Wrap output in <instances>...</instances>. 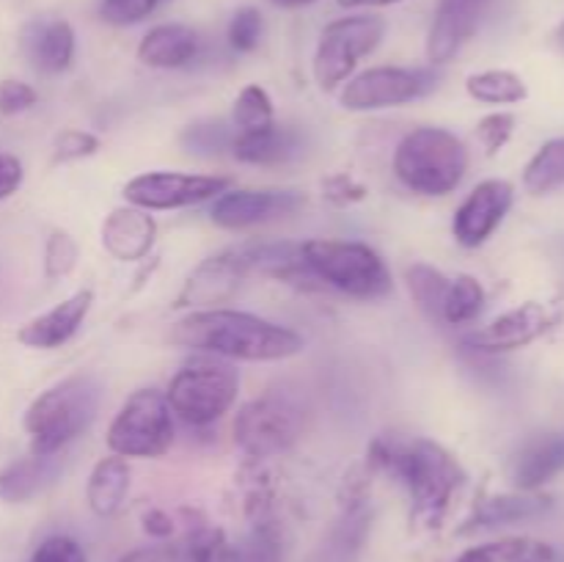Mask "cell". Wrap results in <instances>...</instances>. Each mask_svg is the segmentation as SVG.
<instances>
[{
  "mask_svg": "<svg viewBox=\"0 0 564 562\" xmlns=\"http://www.w3.org/2000/svg\"><path fill=\"white\" fill-rule=\"evenodd\" d=\"M367 466L389 472L405 485L413 501L411 518L422 529L441 527L452 499L466 479L460 463L430 439L378 435L369 444Z\"/></svg>",
  "mask_w": 564,
  "mask_h": 562,
  "instance_id": "cell-1",
  "label": "cell"
},
{
  "mask_svg": "<svg viewBox=\"0 0 564 562\" xmlns=\"http://www.w3.org/2000/svg\"><path fill=\"white\" fill-rule=\"evenodd\" d=\"M169 336L191 350L237 361H281L303 350V336L297 331L235 309H202L187 314Z\"/></svg>",
  "mask_w": 564,
  "mask_h": 562,
  "instance_id": "cell-2",
  "label": "cell"
},
{
  "mask_svg": "<svg viewBox=\"0 0 564 562\" xmlns=\"http://www.w3.org/2000/svg\"><path fill=\"white\" fill-rule=\"evenodd\" d=\"M102 402V380L94 372H75L58 380L28 406L25 424L33 455H58L86 433Z\"/></svg>",
  "mask_w": 564,
  "mask_h": 562,
  "instance_id": "cell-3",
  "label": "cell"
},
{
  "mask_svg": "<svg viewBox=\"0 0 564 562\" xmlns=\"http://www.w3.org/2000/svg\"><path fill=\"white\" fill-rule=\"evenodd\" d=\"M468 171V149L444 127H416L394 152V174L408 191L422 196H446Z\"/></svg>",
  "mask_w": 564,
  "mask_h": 562,
  "instance_id": "cell-4",
  "label": "cell"
},
{
  "mask_svg": "<svg viewBox=\"0 0 564 562\" xmlns=\"http://www.w3.org/2000/svg\"><path fill=\"white\" fill-rule=\"evenodd\" d=\"M301 253L314 279L358 301H375L391 292V273L378 251L352 240H306Z\"/></svg>",
  "mask_w": 564,
  "mask_h": 562,
  "instance_id": "cell-5",
  "label": "cell"
},
{
  "mask_svg": "<svg viewBox=\"0 0 564 562\" xmlns=\"http://www.w3.org/2000/svg\"><path fill=\"white\" fill-rule=\"evenodd\" d=\"M237 391H240V375L231 364L218 361V358H193L180 372L171 378L165 400H169L171 413L185 419L187 424L218 422L229 408L235 406Z\"/></svg>",
  "mask_w": 564,
  "mask_h": 562,
  "instance_id": "cell-6",
  "label": "cell"
},
{
  "mask_svg": "<svg viewBox=\"0 0 564 562\" xmlns=\"http://www.w3.org/2000/svg\"><path fill=\"white\" fill-rule=\"evenodd\" d=\"M174 444L169 400L158 389L132 391L108 428V446L121 457H160Z\"/></svg>",
  "mask_w": 564,
  "mask_h": 562,
  "instance_id": "cell-7",
  "label": "cell"
},
{
  "mask_svg": "<svg viewBox=\"0 0 564 562\" xmlns=\"http://www.w3.org/2000/svg\"><path fill=\"white\" fill-rule=\"evenodd\" d=\"M386 36V20L378 14L341 17L325 25L314 53V77L323 91L345 83L364 55L375 53Z\"/></svg>",
  "mask_w": 564,
  "mask_h": 562,
  "instance_id": "cell-8",
  "label": "cell"
},
{
  "mask_svg": "<svg viewBox=\"0 0 564 562\" xmlns=\"http://www.w3.org/2000/svg\"><path fill=\"white\" fill-rule=\"evenodd\" d=\"M303 417L284 397H259L246 402L235 419V441L248 457H275L301 439Z\"/></svg>",
  "mask_w": 564,
  "mask_h": 562,
  "instance_id": "cell-9",
  "label": "cell"
},
{
  "mask_svg": "<svg viewBox=\"0 0 564 562\" xmlns=\"http://www.w3.org/2000/svg\"><path fill=\"white\" fill-rule=\"evenodd\" d=\"M438 86L433 69H405V66H375L350 77L339 99L347 110H380L413 102Z\"/></svg>",
  "mask_w": 564,
  "mask_h": 562,
  "instance_id": "cell-10",
  "label": "cell"
},
{
  "mask_svg": "<svg viewBox=\"0 0 564 562\" xmlns=\"http://www.w3.org/2000/svg\"><path fill=\"white\" fill-rule=\"evenodd\" d=\"M229 176L176 174V171H152L124 185V198L141 209H180L218 198L229 191Z\"/></svg>",
  "mask_w": 564,
  "mask_h": 562,
  "instance_id": "cell-11",
  "label": "cell"
},
{
  "mask_svg": "<svg viewBox=\"0 0 564 562\" xmlns=\"http://www.w3.org/2000/svg\"><path fill=\"white\" fill-rule=\"evenodd\" d=\"M306 196L297 191H226L209 207V220L220 229H248L301 209Z\"/></svg>",
  "mask_w": 564,
  "mask_h": 562,
  "instance_id": "cell-12",
  "label": "cell"
},
{
  "mask_svg": "<svg viewBox=\"0 0 564 562\" xmlns=\"http://www.w3.org/2000/svg\"><path fill=\"white\" fill-rule=\"evenodd\" d=\"M516 191L507 180H485L468 193L452 220V235L460 246L479 248L510 213Z\"/></svg>",
  "mask_w": 564,
  "mask_h": 562,
  "instance_id": "cell-13",
  "label": "cell"
},
{
  "mask_svg": "<svg viewBox=\"0 0 564 562\" xmlns=\"http://www.w3.org/2000/svg\"><path fill=\"white\" fill-rule=\"evenodd\" d=\"M554 323L556 314L549 306L529 301L510 309L501 317H496L482 331H474L466 339V345H471L479 353L518 350V347H527L532 342H538L545 331L554 328Z\"/></svg>",
  "mask_w": 564,
  "mask_h": 562,
  "instance_id": "cell-14",
  "label": "cell"
},
{
  "mask_svg": "<svg viewBox=\"0 0 564 562\" xmlns=\"http://www.w3.org/2000/svg\"><path fill=\"white\" fill-rule=\"evenodd\" d=\"M248 275H251V270H248L240 246L226 248V251L204 259L193 270L191 279L182 287L180 298H176V306H215V303L229 301Z\"/></svg>",
  "mask_w": 564,
  "mask_h": 562,
  "instance_id": "cell-15",
  "label": "cell"
},
{
  "mask_svg": "<svg viewBox=\"0 0 564 562\" xmlns=\"http://www.w3.org/2000/svg\"><path fill=\"white\" fill-rule=\"evenodd\" d=\"M91 290H77L75 295L61 301L58 306H53L50 312L28 320V323L17 331V339L25 347H36V350H53V347L66 345V342L80 331L83 320L91 312Z\"/></svg>",
  "mask_w": 564,
  "mask_h": 562,
  "instance_id": "cell-16",
  "label": "cell"
},
{
  "mask_svg": "<svg viewBox=\"0 0 564 562\" xmlns=\"http://www.w3.org/2000/svg\"><path fill=\"white\" fill-rule=\"evenodd\" d=\"M226 549H229V540L220 529L196 523L169 543L127 551L119 562H226Z\"/></svg>",
  "mask_w": 564,
  "mask_h": 562,
  "instance_id": "cell-17",
  "label": "cell"
},
{
  "mask_svg": "<svg viewBox=\"0 0 564 562\" xmlns=\"http://www.w3.org/2000/svg\"><path fill=\"white\" fill-rule=\"evenodd\" d=\"M482 0H438V11L430 25L427 61L433 66L449 64L463 44L477 31Z\"/></svg>",
  "mask_w": 564,
  "mask_h": 562,
  "instance_id": "cell-18",
  "label": "cell"
},
{
  "mask_svg": "<svg viewBox=\"0 0 564 562\" xmlns=\"http://www.w3.org/2000/svg\"><path fill=\"white\" fill-rule=\"evenodd\" d=\"M20 47L33 69L58 75L75 61V31L66 20H31L22 28Z\"/></svg>",
  "mask_w": 564,
  "mask_h": 562,
  "instance_id": "cell-19",
  "label": "cell"
},
{
  "mask_svg": "<svg viewBox=\"0 0 564 562\" xmlns=\"http://www.w3.org/2000/svg\"><path fill=\"white\" fill-rule=\"evenodd\" d=\"M158 240V224L141 207H119L105 218L102 246L119 262H138L152 251Z\"/></svg>",
  "mask_w": 564,
  "mask_h": 562,
  "instance_id": "cell-20",
  "label": "cell"
},
{
  "mask_svg": "<svg viewBox=\"0 0 564 562\" xmlns=\"http://www.w3.org/2000/svg\"><path fill=\"white\" fill-rule=\"evenodd\" d=\"M341 512L308 562H358L372 529L369 499L339 501Z\"/></svg>",
  "mask_w": 564,
  "mask_h": 562,
  "instance_id": "cell-21",
  "label": "cell"
},
{
  "mask_svg": "<svg viewBox=\"0 0 564 562\" xmlns=\"http://www.w3.org/2000/svg\"><path fill=\"white\" fill-rule=\"evenodd\" d=\"M202 53V39L191 25L163 22L154 25L138 44V61L152 69H182Z\"/></svg>",
  "mask_w": 564,
  "mask_h": 562,
  "instance_id": "cell-22",
  "label": "cell"
},
{
  "mask_svg": "<svg viewBox=\"0 0 564 562\" xmlns=\"http://www.w3.org/2000/svg\"><path fill=\"white\" fill-rule=\"evenodd\" d=\"M554 507V499L534 490H521V494H501L479 501L468 521L460 527V534L482 532V529L507 527V523L532 521V518L545 516Z\"/></svg>",
  "mask_w": 564,
  "mask_h": 562,
  "instance_id": "cell-23",
  "label": "cell"
},
{
  "mask_svg": "<svg viewBox=\"0 0 564 562\" xmlns=\"http://www.w3.org/2000/svg\"><path fill=\"white\" fill-rule=\"evenodd\" d=\"M61 477V461L55 455H28L0 472V499L20 505L36 499Z\"/></svg>",
  "mask_w": 564,
  "mask_h": 562,
  "instance_id": "cell-24",
  "label": "cell"
},
{
  "mask_svg": "<svg viewBox=\"0 0 564 562\" xmlns=\"http://www.w3.org/2000/svg\"><path fill=\"white\" fill-rule=\"evenodd\" d=\"M303 149L297 130L270 125L259 132H237L231 141V154L251 165H281L297 158Z\"/></svg>",
  "mask_w": 564,
  "mask_h": 562,
  "instance_id": "cell-25",
  "label": "cell"
},
{
  "mask_svg": "<svg viewBox=\"0 0 564 562\" xmlns=\"http://www.w3.org/2000/svg\"><path fill=\"white\" fill-rule=\"evenodd\" d=\"M564 468L562 435H540L529 441L512 461V483L518 490H538Z\"/></svg>",
  "mask_w": 564,
  "mask_h": 562,
  "instance_id": "cell-26",
  "label": "cell"
},
{
  "mask_svg": "<svg viewBox=\"0 0 564 562\" xmlns=\"http://www.w3.org/2000/svg\"><path fill=\"white\" fill-rule=\"evenodd\" d=\"M127 490H130V466L121 455L102 457L88 474L86 499L99 518L116 516L124 505Z\"/></svg>",
  "mask_w": 564,
  "mask_h": 562,
  "instance_id": "cell-27",
  "label": "cell"
},
{
  "mask_svg": "<svg viewBox=\"0 0 564 562\" xmlns=\"http://www.w3.org/2000/svg\"><path fill=\"white\" fill-rule=\"evenodd\" d=\"M226 562H284L281 529L273 518L251 521V529L240 540L229 543Z\"/></svg>",
  "mask_w": 564,
  "mask_h": 562,
  "instance_id": "cell-28",
  "label": "cell"
},
{
  "mask_svg": "<svg viewBox=\"0 0 564 562\" xmlns=\"http://www.w3.org/2000/svg\"><path fill=\"white\" fill-rule=\"evenodd\" d=\"M523 185L534 196L564 187V138H551L523 169Z\"/></svg>",
  "mask_w": 564,
  "mask_h": 562,
  "instance_id": "cell-29",
  "label": "cell"
},
{
  "mask_svg": "<svg viewBox=\"0 0 564 562\" xmlns=\"http://www.w3.org/2000/svg\"><path fill=\"white\" fill-rule=\"evenodd\" d=\"M466 88L474 99L488 105H516L529 97V88L523 83V77L510 69H488L477 72V75H468Z\"/></svg>",
  "mask_w": 564,
  "mask_h": 562,
  "instance_id": "cell-30",
  "label": "cell"
},
{
  "mask_svg": "<svg viewBox=\"0 0 564 562\" xmlns=\"http://www.w3.org/2000/svg\"><path fill=\"white\" fill-rule=\"evenodd\" d=\"M485 309V290L474 275L463 273L457 279H449L444 309H441V323L449 325H468L482 314Z\"/></svg>",
  "mask_w": 564,
  "mask_h": 562,
  "instance_id": "cell-31",
  "label": "cell"
},
{
  "mask_svg": "<svg viewBox=\"0 0 564 562\" xmlns=\"http://www.w3.org/2000/svg\"><path fill=\"white\" fill-rule=\"evenodd\" d=\"M408 290L416 306L427 314L433 323H441V309H444L446 290H449V279L441 270L430 268V264H413L408 268Z\"/></svg>",
  "mask_w": 564,
  "mask_h": 562,
  "instance_id": "cell-32",
  "label": "cell"
},
{
  "mask_svg": "<svg viewBox=\"0 0 564 562\" xmlns=\"http://www.w3.org/2000/svg\"><path fill=\"white\" fill-rule=\"evenodd\" d=\"M231 121H235L237 132H259L264 127L275 125L273 119V99L262 86L251 83L242 88L235 99V110H231Z\"/></svg>",
  "mask_w": 564,
  "mask_h": 562,
  "instance_id": "cell-33",
  "label": "cell"
},
{
  "mask_svg": "<svg viewBox=\"0 0 564 562\" xmlns=\"http://www.w3.org/2000/svg\"><path fill=\"white\" fill-rule=\"evenodd\" d=\"M237 130L235 127L224 125V121H198L182 132V147L187 152L196 154H220L231 152V141H235Z\"/></svg>",
  "mask_w": 564,
  "mask_h": 562,
  "instance_id": "cell-34",
  "label": "cell"
},
{
  "mask_svg": "<svg viewBox=\"0 0 564 562\" xmlns=\"http://www.w3.org/2000/svg\"><path fill=\"white\" fill-rule=\"evenodd\" d=\"M262 31V11L253 9V6H242V9L235 11V17L229 22V33H226L229 36V47L235 53H251V50H257Z\"/></svg>",
  "mask_w": 564,
  "mask_h": 562,
  "instance_id": "cell-35",
  "label": "cell"
},
{
  "mask_svg": "<svg viewBox=\"0 0 564 562\" xmlns=\"http://www.w3.org/2000/svg\"><path fill=\"white\" fill-rule=\"evenodd\" d=\"M77 264V242L69 231L55 229L44 246V273L47 279H64Z\"/></svg>",
  "mask_w": 564,
  "mask_h": 562,
  "instance_id": "cell-36",
  "label": "cell"
},
{
  "mask_svg": "<svg viewBox=\"0 0 564 562\" xmlns=\"http://www.w3.org/2000/svg\"><path fill=\"white\" fill-rule=\"evenodd\" d=\"M169 0H99V17L110 25H135Z\"/></svg>",
  "mask_w": 564,
  "mask_h": 562,
  "instance_id": "cell-37",
  "label": "cell"
},
{
  "mask_svg": "<svg viewBox=\"0 0 564 562\" xmlns=\"http://www.w3.org/2000/svg\"><path fill=\"white\" fill-rule=\"evenodd\" d=\"M527 545H529V538L494 540V543H482L463 551L455 562H516L518 556L527 551Z\"/></svg>",
  "mask_w": 564,
  "mask_h": 562,
  "instance_id": "cell-38",
  "label": "cell"
},
{
  "mask_svg": "<svg viewBox=\"0 0 564 562\" xmlns=\"http://www.w3.org/2000/svg\"><path fill=\"white\" fill-rule=\"evenodd\" d=\"M512 132H516V116L505 114V110L485 116L477 125V138L488 154H499V149H505L512 138Z\"/></svg>",
  "mask_w": 564,
  "mask_h": 562,
  "instance_id": "cell-39",
  "label": "cell"
},
{
  "mask_svg": "<svg viewBox=\"0 0 564 562\" xmlns=\"http://www.w3.org/2000/svg\"><path fill=\"white\" fill-rule=\"evenodd\" d=\"M367 185L358 182L352 174H334L323 180V198L334 207H350L367 198Z\"/></svg>",
  "mask_w": 564,
  "mask_h": 562,
  "instance_id": "cell-40",
  "label": "cell"
},
{
  "mask_svg": "<svg viewBox=\"0 0 564 562\" xmlns=\"http://www.w3.org/2000/svg\"><path fill=\"white\" fill-rule=\"evenodd\" d=\"M28 562H88V556L75 538L53 534L44 543H39V549L33 551Z\"/></svg>",
  "mask_w": 564,
  "mask_h": 562,
  "instance_id": "cell-41",
  "label": "cell"
},
{
  "mask_svg": "<svg viewBox=\"0 0 564 562\" xmlns=\"http://www.w3.org/2000/svg\"><path fill=\"white\" fill-rule=\"evenodd\" d=\"M99 149V138L86 130H64L55 138V160L66 163V160L91 158Z\"/></svg>",
  "mask_w": 564,
  "mask_h": 562,
  "instance_id": "cell-42",
  "label": "cell"
},
{
  "mask_svg": "<svg viewBox=\"0 0 564 562\" xmlns=\"http://www.w3.org/2000/svg\"><path fill=\"white\" fill-rule=\"evenodd\" d=\"M36 88L22 80H3L0 83V114L14 116L22 110H31L36 105Z\"/></svg>",
  "mask_w": 564,
  "mask_h": 562,
  "instance_id": "cell-43",
  "label": "cell"
},
{
  "mask_svg": "<svg viewBox=\"0 0 564 562\" xmlns=\"http://www.w3.org/2000/svg\"><path fill=\"white\" fill-rule=\"evenodd\" d=\"M22 185V163L14 154L0 152V202L9 198L11 193H17V187Z\"/></svg>",
  "mask_w": 564,
  "mask_h": 562,
  "instance_id": "cell-44",
  "label": "cell"
},
{
  "mask_svg": "<svg viewBox=\"0 0 564 562\" xmlns=\"http://www.w3.org/2000/svg\"><path fill=\"white\" fill-rule=\"evenodd\" d=\"M143 532L152 538L169 540L174 534V518L165 510H147L143 512Z\"/></svg>",
  "mask_w": 564,
  "mask_h": 562,
  "instance_id": "cell-45",
  "label": "cell"
},
{
  "mask_svg": "<svg viewBox=\"0 0 564 562\" xmlns=\"http://www.w3.org/2000/svg\"><path fill=\"white\" fill-rule=\"evenodd\" d=\"M556 560V551L551 549L549 543H538V540H529L527 551L518 556L516 562H554Z\"/></svg>",
  "mask_w": 564,
  "mask_h": 562,
  "instance_id": "cell-46",
  "label": "cell"
},
{
  "mask_svg": "<svg viewBox=\"0 0 564 562\" xmlns=\"http://www.w3.org/2000/svg\"><path fill=\"white\" fill-rule=\"evenodd\" d=\"M341 9H375V6H394L400 0H336Z\"/></svg>",
  "mask_w": 564,
  "mask_h": 562,
  "instance_id": "cell-47",
  "label": "cell"
},
{
  "mask_svg": "<svg viewBox=\"0 0 564 562\" xmlns=\"http://www.w3.org/2000/svg\"><path fill=\"white\" fill-rule=\"evenodd\" d=\"M270 3L286 6V9H292V6H308V3H317V0H270Z\"/></svg>",
  "mask_w": 564,
  "mask_h": 562,
  "instance_id": "cell-48",
  "label": "cell"
},
{
  "mask_svg": "<svg viewBox=\"0 0 564 562\" xmlns=\"http://www.w3.org/2000/svg\"><path fill=\"white\" fill-rule=\"evenodd\" d=\"M556 44H560V47L564 50V22L560 28H556Z\"/></svg>",
  "mask_w": 564,
  "mask_h": 562,
  "instance_id": "cell-49",
  "label": "cell"
}]
</instances>
